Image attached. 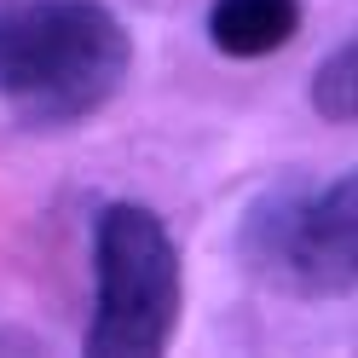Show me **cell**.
I'll return each mask as SVG.
<instances>
[{"label": "cell", "mask_w": 358, "mask_h": 358, "mask_svg": "<svg viewBox=\"0 0 358 358\" xmlns=\"http://www.w3.org/2000/svg\"><path fill=\"white\" fill-rule=\"evenodd\" d=\"M133 35L104 0H0V104L24 127H81L127 87Z\"/></svg>", "instance_id": "cell-1"}, {"label": "cell", "mask_w": 358, "mask_h": 358, "mask_svg": "<svg viewBox=\"0 0 358 358\" xmlns=\"http://www.w3.org/2000/svg\"><path fill=\"white\" fill-rule=\"evenodd\" d=\"M185 306V266L162 214L145 203H104L93 220V312L81 347L99 358L168 352Z\"/></svg>", "instance_id": "cell-2"}, {"label": "cell", "mask_w": 358, "mask_h": 358, "mask_svg": "<svg viewBox=\"0 0 358 358\" xmlns=\"http://www.w3.org/2000/svg\"><path fill=\"white\" fill-rule=\"evenodd\" d=\"M243 266L289 301H347L358 283V185L335 179H283L243 208Z\"/></svg>", "instance_id": "cell-3"}, {"label": "cell", "mask_w": 358, "mask_h": 358, "mask_svg": "<svg viewBox=\"0 0 358 358\" xmlns=\"http://www.w3.org/2000/svg\"><path fill=\"white\" fill-rule=\"evenodd\" d=\"M301 0H214L208 6V41L214 52H226L237 64L272 58L301 35Z\"/></svg>", "instance_id": "cell-4"}, {"label": "cell", "mask_w": 358, "mask_h": 358, "mask_svg": "<svg viewBox=\"0 0 358 358\" xmlns=\"http://www.w3.org/2000/svg\"><path fill=\"white\" fill-rule=\"evenodd\" d=\"M358 47L352 41H341L324 64H318V76H312V110L329 122V127H352L358 116Z\"/></svg>", "instance_id": "cell-5"}]
</instances>
